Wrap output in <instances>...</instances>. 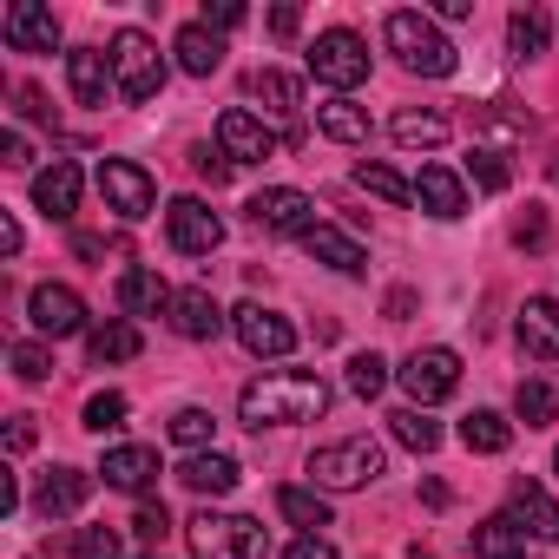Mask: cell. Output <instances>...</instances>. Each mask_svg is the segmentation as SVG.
<instances>
[{
    "mask_svg": "<svg viewBox=\"0 0 559 559\" xmlns=\"http://www.w3.org/2000/svg\"><path fill=\"white\" fill-rule=\"evenodd\" d=\"M330 415V382L323 376H304V369H284V376H263L237 395V421L243 428H297V421H317Z\"/></svg>",
    "mask_w": 559,
    "mask_h": 559,
    "instance_id": "6da1fadb",
    "label": "cell"
},
{
    "mask_svg": "<svg viewBox=\"0 0 559 559\" xmlns=\"http://www.w3.org/2000/svg\"><path fill=\"white\" fill-rule=\"evenodd\" d=\"M382 40H389V53H395L408 73H421V80H448V73L461 67L454 40H448L428 14H415V8H395V14L382 21Z\"/></svg>",
    "mask_w": 559,
    "mask_h": 559,
    "instance_id": "7a4b0ae2",
    "label": "cell"
},
{
    "mask_svg": "<svg viewBox=\"0 0 559 559\" xmlns=\"http://www.w3.org/2000/svg\"><path fill=\"white\" fill-rule=\"evenodd\" d=\"M185 539H191V559H263L270 552L263 520H250V513H211V507L185 526Z\"/></svg>",
    "mask_w": 559,
    "mask_h": 559,
    "instance_id": "3957f363",
    "label": "cell"
},
{
    "mask_svg": "<svg viewBox=\"0 0 559 559\" xmlns=\"http://www.w3.org/2000/svg\"><path fill=\"white\" fill-rule=\"evenodd\" d=\"M382 448L369 441V435H349V441H330V448H317L310 454V480L317 487H330V493H349V487H369V480H382Z\"/></svg>",
    "mask_w": 559,
    "mask_h": 559,
    "instance_id": "277c9868",
    "label": "cell"
},
{
    "mask_svg": "<svg viewBox=\"0 0 559 559\" xmlns=\"http://www.w3.org/2000/svg\"><path fill=\"white\" fill-rule=\"evenodd\" d=\"M112 73H119V93H126L132 106L158 99V86H165V53H158V40L139 34V27H126V34L112 40Z\"/></svg>",
    "mask_w": 559,
    "mask_h": 559,
    "instance_id": "5b68a950",
    "label": "cell"
},
{
    "mask_svg": "<svg viewBox=\"0 0 559 559\" xmlns=\"http://www.w3.org/2000/svg\"><path fill=\"white\" fill-rule=\"evenodd\" d=\"M310 73H317L323 86H336V93L362 86V80H369V47H362V34H349V27L317 34V47H310Z\"/></svg>",
    "mask_w": 559,
    "mask_h": 559,
    "instance_id": "8992f818",
    "label": "cell"
},
{
    "mask_svg": "<svg viewBox=\"0 0 559 559\" xmlns=\"http://www.w3.org/2000/svg\"><path fill=\"white\" fill-rule=\"evenodd\" d=\"M165 237H171L178 257H211V250L224 243V217H217L204 198H171V211H165Z\"/></svg>",
    "mask_w": 559,
    "mask_h": 559,
    "instance_id": "52a82bcc",
    "label": "cell"
},
{
    "mask_svg": "<svg viewBox=\"0 0 559 559\" xmlns=\"http://www.w3.org/2000/svg\"><path fill=\"white\" fill-rule=\"evenodd\" d=\"M99 191H106V211H119L126 224H139V217L158 204L152 171H145V165H132V158H106V165H99Z\"/></svg>",
    "mask_w": 559,
    "mask_h": 559,
    "instance_id": "ba28073f",
    "label": "cell"
},
{
    "mask_svg": "<svg viewBox=\"0 0 559 559\" xmlns=\"http://www.w3.org/2000/svg\"><path fill=\"white\" fill-rule=\"evenodd\" d=\"M402 389L415 395V408L448 402V395L461 389V356H454V349H415V356L402 362Z\"/></svg>",
    "mask_w": 559,
    "mask_h": 559,
    "instance_id": "9c48e42d",
    "label": "cell"
},
{
    "mask_svg": "<svg viewBox=\"0 0 559 559\" xmlns=\"http://www.w3.org/2000/svg\"><path fill=\"white\" fill-rule=\"evenodd\" d=\"M250 224L257 230H276V237H290V230L304 237V230H317V204L297 185H270V191L250 198Z\"/></svg>",
    "mask_w": 559,
    "mask_h": 559,
    "instance_id": "30bf717a",
    "label": "cell"
},
{
    "mask_svg": "<svg viewBox=\"0 0 559 559\" xmlns=\"http://www.w3.org/2000/svg\"><path fill=\"white\" fill-rule=\"evenodd\" d=\"M217 152H224L230 165H263V158H276V132H270L257 112L230 106V112H217Z\"/></svg>",
    "mask_w": 559,
    "mask_h": 559,
    "instance_id": "8fae6325",
    "label": "cell"
},
{
    "mask_svg": "<svg viewBox=\"0 0 559 559\" xmlns=\"http://www.w3.org/2000/svg\"><path fill=\"white\" fill-rule=\"evenodd\" d=\"M230 330H237V343L250 356H290L297 349V323H284L276 310H263V304H237L230 310Z\"/></svg>",
    "mask_w": 559,
    "mask_h": 559,
    "instance_id": "7c38bea8",
    "label": "cell"
},
{
    "mask_svg": "<svg viewBox=\"0 0 559 559\" xmlns=\"http://www.w3.org/2000/svg\"><path fill=\"white\" fill-rule=\"evenodd\" d=\"M27 317H34L40 336H80V330H86V304H80V290H67V284H40V290L27 297Z\"/></svg>",
    "mask_w": 559,
    "mask_h": 559,
    "instance_id": "4fadbf2b",
    "label": "cell"
},
{
    "mask_svg": "<svg viewBox=\"0 0 559 559\" xmlns=\"http://www.w3.org/2000/svg\"><path fill=\"white\" fill-rule=\"evenodd\" d=\"M0 34H8L14 53H53L60 47V21L40 8V0H14L8 21H0Z\"/></svg>",
    "mask_w": 559,
    "mask_h": 559,
    "instance_id": "5bb4252c",
    "label": "cell"
},
{
    "mask_svg": "<svg viewBox=\"0 0 559 559\" xmlns=\"http://www.w3.org/2000/svg\"><path fill=\"white\" fill-rule=\"evenodd\" d=\"M513 336H520V349H526V356L559 362V297H526V304H520Z\"/></svg>",
    "mask_w": 559,
    "mask_h": 559,
    "instance_id": "9a60e30c",
    "label": "cell"
},
{
    "mask_svg": "<svg viewBox=\"0 0 559 559\" xmlns=\"http://www.w3.org/2000/svg\"><path fill=\"white\" fill-rule=\"evenodd\" d=\"M99 474H106V487H119V493H145V487L158 480V448H139V441H119V448H106V461H99Z\"/></svg>",
    "mask_w": 559,
    "mask_h": 559,
    "instance_id": "2e32d148",
    "label": "cell"
},
{
    "mask_svg": "<svg viewBox=\"0 0 559 559\" xmlns=\"http://www.w3.org/2000/svg\"><path fill=\"white\" fill-rule=\"evenodd\" d=\"M34 204H40L53 224H73V211H80V165H73V158H53V165L34 178Z\"/></svg>",
    "mask_w": 559,
    "mask_h": 559,
    "instance_id": "e0dca14e",
    "label": "cell"
},
{
    "mask_svg": "<svg viewBox=\"0 0 559 559\" xmlns=\"http://www.w3.org/2000/svg\"><path fill=\"white\" fill-rule=\"evenodd\" d=\"M507 513L533 533V539H552L559 546V500L539 487V480H513V493H507Z\"/></svg>",
    "mask_w": 559,
    "mask_h": 559,
    "instance_id": "ac0fdd59",
    "label": "cell"
},
{
    "mask_svg": "<svg viewBox=\"0 0 559 559\" xmlns=\"http://www.w3.org/2000/svg\"><path fill=\"white\" fill-rule=\"evenodd\" d=\"M119 73H112V53H99V47H80V53H67V86H73V106H106V86H112Z\"/></svg>",
    "mask_w": 559,
    "mask_h": 559,
    "instance_id": "d6986e66",
    "label": "cell"
},
{
    "mask_svg": "<svg viewBox=\"0 0 559 559\" xmlns=\"http://www.w3.org/2000/svg\"><path fill=\"white\" fill-rule=\"evenodd\" d=\"M415 204L428 211V217H441V224H454L461 211H467V185L448 171V165H421V178H415Z\"/></svg>",
    "mask_w": 559,
    "mask_h": 559,
    "instance_id": "ffe728a7",
    "label": "cell"
},
{
    "mask_svg": "<svg viewBox=\"0 0 559 559\" xmlns=\"http://www.w3.org/2000/svg\"><path fill=\"white\" fill-rule=\"evenodd\" d=\"M86 493H93V474H80V467H53V474H40L34 507H40L47 520H67V513L86 507Z\"/></svg>",
    "mask_w": 559,
    "mask_h": 559,
    "instance_id": "44dd1931",
    "label": "cell"
},
{
    "mask_svg": "<svg viewBox=\"0 0 559 559\" xmlns=\"http://www.w3.org/2000/svg\"><path fill=\"white\" fill-rule=\"evenodd\" d=\"M171 297H178V290H165L158 270H145V263L119 270V310H126V317H158V310H171Z\"/></svg>",
    "mask_w": 559,
    "mask_h": 559,
    "instance_id": "7402d4cb",
    "label": "cell"
},
{
    "mask_svg": "<svg viewBox=\"0 0 559 559\" xmlns=\"http://www.w3.org/2000/svg\"><path fill=\"white\" fill-rule=\"evenodd\" d=\"M250 93H257V99H270V112H284V119H290V145L304 139V86H297L290 73L257 67V73H250Z\"/></svg>",
    "mask_w": 559,
    "mask_h": 559,
    "instance_id": "603a6c76",
    "label": "cell"
},
{
    "mask_svg": "<svg viewBox=\"0 0 559 559\" xmlns=\"http://www.w3.org/2000/svg\"><path fill=\"white\" fill-rule=\"evenodd\" d=\"M304 250H310L317 263H330V270H343V276H362V270H369V257H362V243H356L349 230H336V224H317V230H304Z\"/></svg>",
    "mask_w": 559,
    "mask_h": 559,
    "instance_id": "cb8c5ba5",
    "label": "cell"
},
{
    "mask_svg": "<svg viewBox=\"0 0 559 559\" xmlns=\"http://www.w3.org/2000/svg\"><path fill=\"white\" fill-rule=\"evenodd\" d=\"M171 330H178L185 343H211V336L224 330V310L211 304V290H178V297H171Z\"/></svg>",
    "mask_w": 559,
    "mask_h": 559,
    "instance_id": "d4e9b609",
    "label": "cell"
},
{
    "mask_svg": "<svg viewBox=\"0 0 559 559\" xmlns=\"http://www.w3.org/2000/svg\"><path fill=\"white\" fill-rule=\"evenodd\" d=\"M171 53H178V67L191 73V80H211L217 67H224V40L204 27V21H191V27H178V40H171Z\"/></svg>",
    "mask_w": 559,
    "mask_h": 559,
    "instance_id": "484cf974",
    "label": "cell"
},
{
    "mask_svg": "<svg viewBox=\"0 0 559 559\" xmlns=\"http://www.w3.org/2000/svg\"><path fill=\"white\" fill-rule=\"evenodd\" d=\"M178 480L191 487V493H230L237 487V461L230 454H217V448H204V454H185V467H178Z\"/></svg>",
    "mask_w": 559,
    "mask_h": 559,
    "instance_id": "4316f807",
    "label": "cell"
},
{
    "mask_svg": "<svg viewBox=\"0 0 559 559\" xmlns=\"http://www.w3.org/2000/svg\"><path fill=\"white\" fill-rule=\"evenodd\" d=\"M474 559H526V526L513 513H493L474 526Z\"/></svg>",
    "mask_w": 559,
    "mask_h": 559,
    "instance_id": "83f0119b",
    "label": "cell"
},
{
    "mask_svg": "<svg viewBox=\"0 0 559 559\" xmlns=\"http://www.w3.org/2000/svg\"><path fill=\"white\" fill-rule=\"evenodd\" d=\"M461 448H467V454H507V448H513V421L493 415V408H474V415L461 421Z\"/></svg>",
    "mask_w": 559,
    "mask_h": 559,
    "instance_id": "f1b7e54d",
    "label": "cell"
},
{
    "mask_svg": "<svg viewBox=\"0 0 559 559\" xmlns=\"http://www.w3.org/2000/svg\"><path fill=\"white\" fill-rule=\"evenodd\" d=\"M389 132H395V145H408V152H428V145H448V119L441 112H395L389 119Z\"/></svg>",
    "mask_w": 559,
    "mask_h": 559,
    "instance_id": "f546056e",
    "label": "cell"
},
{
    "mask_svg": "<svg viewBox=\"0 0 559 559\" xmlns=\"http://www.w3.org/2000/svg\"><path fill=\"white\" fill-rule=\"evenodd\" d=\"M317 126H323L336 145H362V139H369V112H362V106H349V99L317 106Z\"/></svg>",
    "mask_w": 559,
    "mask_h": 559,
    "instance_id": "4dcf8cb0",
    "label": "cell"
},
{
    "mask_svg": "<svg viewBox=\"0 0 559 559\" xmlns=\"http://www.w3.org/2000/svg\"><path fill=\"white\" fill-rule=\"evenodd\" d=\"M86 349H93V362H132V356L145 349V336H139L132 323H106V330L86 336Z\"/></svg>",
    "mask_w": 559,
    "mask_h": 559,
    "instance_id": "1f68e13d",
    "label": "cell"
},
{
    "mask_svg": "<svg viewBox=\"0 0 559 559\" xmlns=\"http://www.w3.org/2000/svg\"><path fill=\"white\" fill-rule=\"evenodd\" d=\"M513 415H520L526 428L559 421V389H552V382H520V389H513Z\"/></svg>",
    "mask_w": 559,
    "mask_h": 559,
    "instance_id": "d6a6232c",
    "label": "cell"
},
{
    "mask_svg": "<svg viewBox=\"0 0 559 559\" xmlns=\"http://www.w3.org/2000/svg\"><path fill=\"white\" fill-rule=\"evenodd\" d=\"M276 507H284V520H297V526H330V500L317 493V487H276Z\"/></svg>",
    "mask_w": 559,
    "mask_h": 559,
    "instance_id": "836d02e7",
    "label": "cell"
},
{
    "mask_svg": "<svg viewBox=\"0 0 559 559\" xmlns=\"http://www.w3.org/2000/svg\"><path fill=\"white\" fill-rule=\"evenodd\" d=\"M356 185H362V191H376V198H382V204H395V211H408V204H415V185H408L402 171H389V165H362V171H356Z\"/></svg>",
    "mask_w": 559,
    "mask_h": 559,
    "instance_id": "e575fe53",
    "label": "cell"
},
{
    "mask_svg": "<svg viewBox=\"0 0 559 559\" xmlns=\"http://www.w3.org/2000/svg\"><path fill=\"white\" fill-rule=\"evenodd\" d=\"M389 428H395V441H402V448H415V454H435V448H441V428H435L421 408H395V415H389Z\"/></svg>",
    "mask_w": 559,
    "mask_h": 559,
    "instance_id": "d590c367",
    "label": "cell"
},
{
    "mask_svg": "<svg viewBox=\"0 0 559 559\" xmlns=\"http://www.w3.org/2000/svg\"><path fill=\"white\" fill-rule=\"evenodd\" d=\"M507 40H513L520 60H539V53H546V14H539V8H520V14L507 21Z\"/></svg>",
    "mask_w": 559,
    "mask_h": 559,
    "instance_id": "8d00e7d4",
    "label": "cell"
},
{
    "mask_svg": "<svg viewBox=\"0 0 559 559\" xmlns=\"http://www.w3.org/2000/svg\"><path fill=\"white\" fill-rule=\"evenodd\" d=\"M211 435H217L211 408H178V415H171V441H178L185 454H204V448H211Z\"/></svg>",
    "mask_w": 559,
    "mask_h": 559,
    "instance_id": "74e56055",
    "label": "cell"
},
{
    "mask_svg": "<svg viewBox=\"0 0 559 559\" xmlns=\"http://www.w3.org/2000/svg\"><path fill=\"white\" fill-rule=\"evenodd\" d=\"M349 389H356L362 402H376V395L389 389V362H382L376 349H362V356H349Z\"/></svg>",
    "mask_w": 559,
    "mask_h": 559,
    "instance_id": "f35d334b",
    "label": "cell"
},
{
    "mask_svg": "<svg viewBox=\"0 0 559 559\" xmlns=\"http://www.w3.org/2000/svg\"><path fill=\"white\" fill-rule=\"evenodd\" d=\"M467 171H474V185H480V191H507V178H513V171H507V158H500L493 145H474V152H467Z\"/></svg>",
    "mask_w": 559,
    "mask_h": 559,
    "instance_id": "ab89813d",
    "label": "cell"
},
{
    "mask_svg": "<svg viewBox=\"0 0 559 559\" xmlns=\"http://www.w3.org/2000/svg\"><path fill=\"white\" fill-rule=\"evenodd\" d=\"M119 421H126V395H119V389H106V395L86 402V428H93V435H112Z\"/></svg>",
    "mask_w": 559,
    "mask_h": 559,
    "instance_id": "60d3db41",
    "label": "cell"
},
{
    "mask_svg": "<svg viewBox=\"0 0 559 559\" xmlns=\"http://www.w3.org/2000/svg\"><path fill=\"white\" fill-rule=\"evenodd\" d=\"M73 552H80V559H119L126 546H119L112 526H80V533H73Z\"/></svg>",
    "mask_w": 559,
    "mask_h": 559,
    "instance_id": "b9f144b4",
    "label": "cell"
},
{
    "mask_svg": "<svg viewBox=\"0 0 559 559\" xmlns=\"http://www.w3.org/2000/svg\"><path fill=\"white\" fill-rule=\"evenodd\" d=\"M132 533H139L145 546H165V533H171V513H165V500H145V507L132 513Z\"/></svg>",
    "mask_w": 559,
    "mask_h": 559,
    "instance_id": "7bdbcfd3",
    "label": "cell"
},
{
    "mask_svg": "<svg viewBox=\"0 0 559 559\" xmlns=\"http://www.w3.org/2000/svg\"><path fill=\"white\" fill-rule=\"evenodd\" d=\"M14 376H21V382H47V376H53V356H47L40 343H14Z\"/></svg>",
    "mask_w": 559,
    "mask_h": 559,
    "instance_id": "ee69618b",
    "label": "cell"
},
{
    "mask_svg": "<svg viewBox=\"0 0 559 559\" xmlns=\"http://www.w3.org/2000/svg\"><path fill=\"white\" fill-rule=\"evenodd\" d=\"M284 559H336V546H330L323 533H304V539H290V546H284Z\"/></svg>",
    "mask_w": 559,
    "mask_h": 559,
    "instance_id": "f6af8a7d",
    "label": "cell"
},
{
    "mask_svg": "<svg viewBox=\"0 0 559 559\" xmlns=\"http://www.w3.org/2000/svg\"><path fill=\"white\" fill-rule=\"evenodd\" d=\"M204 27H211V34H224V27H243V8H237V0H217V8H204Z\"/></svg>",
    "mask_w": 559,
    "mask_h": 559,
    "instance_id": "bcb514c9",
    "label": "cell"
},
{
    "mask_svg": "<svg viewBox=\"0 0 559 559\" xmlns=\"http://www.w3.org/2000/svg\"><path fill=\"white\" fill-rule=\"evenodd\" d=\"M191 165H198V178H211V185L230 178V158H224V152H191Z\"/></svg>",
    "mask_w": 559,
    "mask_h": 559,
    "instance_id": "7dc6e473",
    "label": "cell"
},
{
    "mask_svg": "<svg viewBox=\"0 0 559 559\" xmlns=\"http://www.w3.org/2000/svg\"><path fill=\"white\" fill-rule=\"evenodd\" d=\"M270 34H276V40H297V34H304V8H276V14H270Z\"/></svg>",
    "mask_w": 559,
    "mask_h": 559,
    "instance_id": "c3c4849f",
    "label": "cell"
},
{
    "mask_svg": "<svg viewBox=\"0 0 559 559\" xmlns=\"http://www.w3.org/2000/svg\"><path fill=\"white\" fill-rule=\"evenodd\" d=\"M34 448V415H14L8 421V454H27Z\"/></svg>",
    "mask_w": 559,
    "mask_h": 559,
    "instance_id": "681fc988",
    "label": "cell"
},
{
    "mask_svg": "<svg viewBox=\"0 0 559 559\" xmlns=\"http://www.w3.org/2000/svg\"><path fill=\"white\" fill-rule=\"evenodd\" d=\"M34 152H27V139L21 132H8V139H0V165H27Z\"/></svg>",
    "mask_w": 559,
    "mask_h": 559,
    "instance_id": "f907efd6",
    "label": "cell"
},
{
    "mask_svg": "<svg viewBox=\"0 0 559 559\" xmlns=\"http://www.w3.org/2000/svg\"><path fill=\"white\" fill-rule=\"evenodd\" d=\"M513 237H520V243H539V237H546V217H539V211H526V217L513 224Z\"/></svg>",
    "mask_w": 559,
    "mask_h": 559,
    "instance_id": "816d5d0a",
    "label": "cell"
},
{
    "mask_svg": "<svg viewBox=\"0 0 559 559\" xmlns=\"http://www.w3.org/2000/svg\"><path fill=\"white\" fill-rule=\"evenodd\" d=\"M21 112H27V119H53V106H47L34 86H21Z\"/></svg>",
    "mask_w": 559,
    "mask_h": 559,
    "instance_id": "f5cc1de1",
    "label": "cell"
},
{
    "mask_svg": "<svg viewBox=\"0 0 559 559\" xmlns=\"http://www.w3.org/2000/svg\"><path fill=\"white\" fill-rule=\"evenodd\" d=\"M408 310H415V290H389V323H408Z\"/></svg>",
    "mask_w": 559,
    "mask_h": 559,
    "instance_id": "db71d44e",
    "label": "cell"
},
{
    "mask_svg": "<svg viewBox=\"0 0 559 559\" xmlns=\"http://www.w3.org/2000/svg\"><path fill=\"white\" fill-rule=\"evenodd\" d=\"M0 250H8V257L21 250V224H14V217H0Z\"/></svg>",
    "mask_w": 559,
    "mask_h": 559,
    "instance_id": "11a10c76",
    "label": "cell"
},
{
    "mask_svg": "<svg viewBox=\"0 0 559 559\" xmlns=\"http://www.w3.org/2000/svg\"><path fill=\"white\" fill-rule=\"evenodd\" d=\"M408 559H435V552H421V546H415V552H408Z\"/></svg>",
    "mask_w": 559,
    "mask_h": 559,
    "instance_id": "9f6ffc18",
    "label": "cell"
},
{
    "mask_svg": "<svg viewBox=\"0 0 559 559\" xmlns=\"http://www.w3.org/2000/svg\"><path fill=\"white\" fill-rule=\"evenodd\" d=\"M552 474H559V454H552Z\"/></svg>",
    "mask_w": 559,
    "mask_h": 559,
    "instance_id": "6f0895ef",
    "label": "cell"
},
{
    "mask_svg": "<svg viewBox=\"0 0 559 559\" xmlns=\"http://www.w3.org/2000/svg\"><path fill=\"white\" fill-rule=\"evenodd\" d=\"M552 178H559V165H552Z\"/></svg>",
    "mask_w": 559,
    "mask_h": 559,
    "instance_id": "680465c9",
    "label": "cell"
},
{
    "mask_svg": "<svg viewBox=\"0 0 559 559\" xmlns=\"http://www.w3.org/2000/svg\"><path fill=\"white\" fill-rule=\"evenodd\" d=\"M145 559H158V552H145Z\"/></svg>",
    "mask_w": 559,
    "mask_h": 559,
    "instance_id": "91938a15",
    "label": "cell"
}]
</instances>
